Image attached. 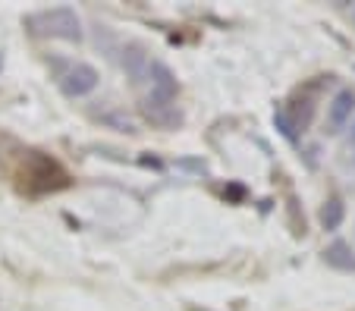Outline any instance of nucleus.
<instances>
[{"label": "nucleus", "instance_id": "f257e3e1", "mask_svg": "<svg viewBox=\"0 0 355 311\" xmlns=\"http://www.w3.org/2000/svg\"><path fill=\"white\" fill-rule=\"evenodd\" d=\"M28 26L35 28L38 35H47V38H60V41H73L79 44L85 38L82 32V19L73 7H51V10H41V13L28 16Z\"/></svg>", "mask_w": 355, "mask_h": 311}, {"label": "nucleus", "instance_id": "f03ea898", "mask_svg": "<svg viewBox=\"0 0 355 311\" xmlns=\"http://www.w3.org/2000/svg\"><path fill=\"white\" fill-rule=\"evenodd\" d=\"M101 75L92 63H69L60 73V88L67 98H88L98 88Z\"/></svg>", "mask_w": 355, "mask_h": 311}, {"label": "nucleus", "instance_id": "7ed1b4c3", "mask_svg": "<svg viewBox=\"0 0 355 311\" xmlns=\"http://www.w3.org/2000/svg\"><path fill=\"white\" fill-rule=\"evenodd\" d=\"M148 82H151V95H148L151 101L176 104V98H180V79H176V73L164 60H151V66H148Z\"/></svg>", "mask_w": 355, "mask_h": 311}, {"label": "nucleus", "instance_id": "20e7f679", "mask_svg": "<svg viewBox=\"0 0 355 311\" xmlns=\"http://www.w3.org/2000/svg\"><path fill=\"white\" fill-rule=\"evenodd\" d=\"M352 114H355V91L352 88H340V91L330 98V104H327V132L330 136L343 132L346 123L352 120Z\"/></svg>", "mask_w": 355, "mask_h": 311}, {"label": "nucleus", "instance_id": "39448f33", "mask_svg": "<svg viewBox=\"0 0 355 311\" xmlns=\"http://www.w3.org/2000/svg\"><path fill=\"white\" fill-rule=\"evenodd\" d=\"M148 66H151V57H148L145 44L132 41V44H126V48H123V69H126V75H129V82H132V85L148 82Z\"/></svg>", "mask_w": 355, "mask_h": 311}, {"label": "nucleus", "instance_id": "423d86ee", "mask_svg": "<svg viewBox=\"0 0 355 311\" xmlns=\"http://www.w3.org/2000/svg\"><path fill=\"white\" fill-rule=\"evenodd\" d=\"M321 255H324V264H327V267H334V271L355 274V249L346 242V239H334V242H330Z\"/></svg>", "mask_w": 355, "mask_h": 311}, {"label": "nucleus", "instance_id": "0eeeda50", "mask_svg": "<svg viewBox=\"0 0 355 311\" xmlns=\"http://www.w3.org/2000/svg\"><path fill=\"white\" fill-rule=\"evenodd\" d=\"M141 114L155 123V126H161V129H176L182 123V114H180L176 104H157V101H151V98L141 101Z\"/></svg>", "mask_w": 355, "mask_h": 311}, {"label": "nucleus", "instance_id": "6e6552de", "mask_svg": "<svg viewBox=\"0 0 355 311\" xmlns=\"http://www.w3.org/2000/svg\"><path fill=\"white\" fill-rule=\"evenodd\" d=\"M92 116L101 123V126L114 129V132H126V136H135V132H139V123H135L123 107H101V110H94Z\"/></svg>", "mask_w": 355, "mask_h": 311}, {"label": "nucleus", "instance_id": "1a4fd4ad", "mask_svg": "<svg viewBox=\"0 0 355 311\" xmlns=\"http://www.w3.org/2000/svg\"><path fill=\"white\" fill-rule=\"evenodd\" d=\"M318 220H321V226L327 233H336L343 226V220H346V202L336 195H330L327 202L321 204V214H318Z\"/></svg>", "mask_w": 355, "mask_h": 311}, {"label": "nucleus", "instance_id": "9d476101", "mask_svg": "<svg viewBox=\"0 0 355 311\" xmlns=\"http://www.w3.org/2000/svg\"><path fill=\"white\" fill-rule=\"evenodd\" d=\"M274 126H277V132H280L286 142H299V126L293 123V116H289L286 107H277L274 110Z\"/></svg>", "mask_w": 355, "mask_h": 311}, {"label": "nucleus", "instance_id": "9b49d317", "mask_svg": "<svg viewBox=\"0 0 355 311\" xmlns=\"http://www.w3.org/2000/svg\"><path fill=\"white\" fill-rule=\"evenodd\" d=\"M349 142L355 145V123H352V132H349Z\"/></svg>", "mask_w": 355, "mask_h": 311}]
</instances>
